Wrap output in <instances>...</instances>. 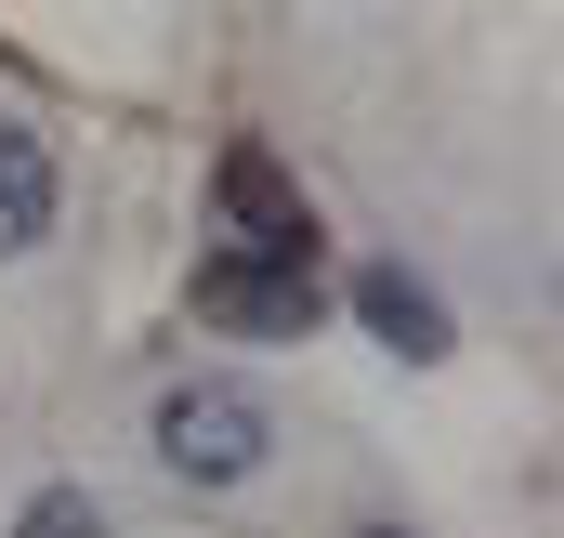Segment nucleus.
Segmentation results:
<instances>
[{"label":"nucleus","instance_id":"f257e3e1","mask_svg":"<svg viewBox=\"0 0 564 538\" xmlns=\"http://www.w3.org/2000/svg\"><path fill=\"white\" fill-rule=\"evenodd\" d=\"M263 460H276V407L250 395V381H171V395H158V473H171V486L224 499V486H250Z\"/></svg>","mask_w":564,"mask_h":538},{"label":"nucleus","instance_id":"f03ea898","mask_svg":"<svg viewBox=\"0 0 564 538\" xmlns=\"http://www.w3.org/2000/svg\"><path fill=\"white\" fill-rule=\"evenodd\" d=\"M197 315H210V329H250V342H302V329L328 315V276L276 263V250H210V263H197Z\"/></svg>","mask_w":564,"mask_h":538},{"label":"nucleus","instance_id":"7ed1b4c3","mask_svg":"<svg viewBox=\"0 0 564 538\" xmlns=\"http://www.w3.org/2000/svg\"><path fill=\"white\" fill-rule=\"evenodd\" d=\"M210 197H224V250H276V263H328V224L302 211V184L276 171V144H224L210 158Z\"/></svg>","mask_w":564,"mask_h":538},{"label":"nucleus","instance_id":"20e7f679","mask_svg":"<svg viewBox=\"0 0 564 538\" xmlns=\"http://www.w3.org/2000/svg\"><path fill=\"white\" fill-rule=\"evenodd\" d=\"M53 224H66V171H53V144L26 132V119H0V263L53 250Z\"/></svg>","mask_w":564,"mask_h":538},{"label":"nucleus","instance_id":"39448f33","mask_svg":"<svg viewBox=\"0 0 564 538\" xmlns=\"http://www.w3.org/2000/svg\"><path fill=\"white\" fill-rule=\"evenodd\" d=\"M355 315L381 329V355H408V368H433L446 355V289L408 263H355Z\"/></svg>","mask_w":564,"mask_h":538},{"label":"nucleus","instance_id":"423d86ee","mask_svg":"<svg viewBox=\"0 0 564 538\" xmlns=\"http://www.w3.org/2000/svg\"><path fill=\"white\" fill-rule=\"evenodd\" d=\"M13 538H106V499H93V486H40V499L13 513Z\"/></svg>","mask_w":564,"mask_h":538},{"label":"nucleus","instance_id":"0eeeda50","mask_svg":"<svg viewBox=\"0 0 564 538\" xmlns=\"http://www.w3.org/2000/svg\"><path fill=\"white\" fill-rule=\"evenodd\" d=\"M341 538H421V526H341Z\"/></svg>","mask_w":564,"mask_h":538}]
</instances>
